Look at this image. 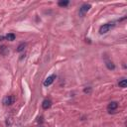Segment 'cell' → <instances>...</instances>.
Segmentation results:
<instances>
[{
    "mask_svg": "<svg viewBox=\"0 0 127 127\" xmlns=\"http://www.w3.org/2000/svg\"><path fill=\"white\" fill-rule=\"evenodd\" d=\"M70 3V1H68V0H66V1H59V6H61V7H65V6H68Z\"/></svg>",
    "mask_w": 127,
    "mask_h": 127,
    "instance_id": "10",
    "label": "cell"
},
{
    "mask_svg": "<svg viewBox=\"0 0 127 127\" xmlns=\"http://www.w3.org/2000/svg\"><path fill=\"white\" fill-rule=\"evenodd\" d=\"M25 47H26V44L25 43H21L19 46H18V48H17V52H22L24 49H25Z\"/></svg>",
    "mask_w": 127,
    "mask_h": 127,
    "instance_id": "11",
    "label": "cell"
},
{
    "mask_svg": "<svg viewBox=\"0 0 127 127\" xmlns=\"http://www.w3.org/2000/svg\"><path fill=\"white\" fill-rule=\"evenodd\" d=\"M52 106V101L50 99H46V100H44L43 101V103H42V107L44 108V109H48V108H50Z\"/></svg>",
    "mask_w": 127,
    "mask_h": 127,
    "instance_id": "6",
    "label": "cell"
},
{
    "mask_svg": "<svg viewBox=\"0 0 127 127\" xmlns=\"http://www.w3.org/2000/svg\"><path fill=\"white\" fill-rule=\"evenodd\" d=\"M118 85L120 86V88H126V85H127V79L123 78L122 81H120V82L118 83Z\"/></svg>",
    "mask_w": 127,
    "mask_h": 127,
    "instance_id": "7",
    "label": "cell"
},
{
    "mask_svg": "<svg viewBox=\"0 0 127 127\" xmlns=\"http://www.w3.org/2000/svg\"><path fill=\"white\" fill-rule=\"evenodd\" d=\"M117 107H118V102L117 101H111L107 105V110H108V112H112V111L116 110Z\"/></svg>",
    "mask_w": 127,
    "mask_h": 127,
    "instance_id": "5",
    "label": "cell"
},
{
    "mask_svg": "<svg viewBox=\"0 0 127 127\" xmlns=\"http://www.w3.org/2000/svg\"><path fill=\"white\" fill-rule=\"evenodd\" d=\"M115 26V23L114 22H110V23H106V24H103L101 27L99 28V34H106L107 32H109L113 27Z\"/></svg>",
    "mask_w": 127,
    "mask_h": 127,
    "instance_id": "1",
    "label": "cell"
},
{
    "mask_svg": "<svg viewBox=\"0 0 127 127\" xmlns=\"http://www.w3.org/2000/svg\"><path fill=\"white\" fill-rule=\"evenodd\" d=\"M40 127H42V126H40Z\"/></svg>",
    "mask_w": 127,
    "mask_h": 127,
    "instance_id": "13",
    "label": "cell"
},
{
    "mask_svg": "<svg viewBox=\"0 0 127 127\" xmlns=\"http://www.w3.org/2000/svg\"><path fill=\"white\" fill-rule=\"evenodd\" d=\"M106 66H107V69L108 70H114L115 69V66L114 64H113L112 62H109V61H106Z\"/></svg>",
    "mask_w": 127,
    "mask_h": 127,
    "instance_id": "8",
    "label": "cell"
},
{
    "mask_svg": "<svg viewBox=\"0 0 127 127\" xmlns=\"http://www.w3.org/2000/svg\"><path fill=\"white\" fill-rule=\"evenodd\" d=\"M14 101H15V97L12 96V95H8V96H6V97L4 98L3 103H4L5 105H11V104L14 103Z\"/></svg>",
    "mask_w": 127,
    "mask_h": 127,
    "instance_id": "3",
    "label": "cell"
},
{
    "mask_svg": "<svg viewBox=\"0 0 127 127\" xmlns=\"http://www.w3.org/2000/svg\"><path fill=\"white\" fill-rule=\"evenodd\" d=\"M55 78H56V75H52V76L48 77H47V78L45 79L44 85H45V86H49V85H51L53 83H54Z\"/></svg>",
    "mask_w": 127,
    "mask_h": 127,
    "instance_id": "4",
    "label": "cell"
},
{
    "mask_svg": "<svg viewBox=\"0 0 127 127\" xmlns=\"http://www.w3.org/2000/svg\"><path fill=\"white\" fill-rule=\"evenodd\" d=\"M83 91H84V93H90L91 92V88H85L83 89Z\"/></svg>",
    "mask_w": 127,
    "mask_h": 127,
    "instance_id": "12",
    "label": "cell"
},
{
    "mask_svg": "<svg viewBox=\"0 0 127 127\" xmlns=\"http://www.w3.org/2000/svg\"><path fill=\"white\" fill-rule=\"evenodd\" d=\"M91 8V5L90 4H83L81 8H79V12H78V14L81 17H83L86 13H88L89 11V9Z\"/></svg>",
    "mask_w": 127,
    "mask_h": 127,
    "instance_id": "2",
    "label": "cell"
},
{
    "mask_svg": "<svg viewBox=\"0 0 127 127\" xmlns=\"http://www.w3.org/2000/svg\"><path fill=\"white\" fill-rule=\"evenodd\" d=\"M5 38L7 39V40H9V41H14V40H15V35L13 34V33H10V34L6 35Z\"/></svg>",
    "mask_w": 127,
    "mask_h": 127,
    "instance_id": "9",
    "label": "cell"
}]
</instances>
